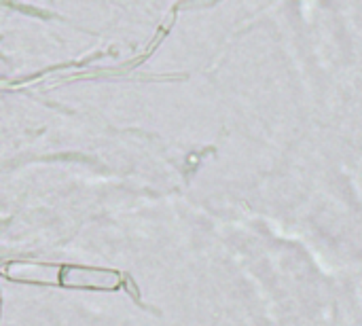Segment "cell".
<instances>
[{"label":"cell","mask_w":362,"mask_h":326,"mask_svg":"<svg viewBox=\"0 0 362 326\" xmlns=\"http://www.w3.org/2000/svg\"><path fill=\"white\" fill-rule=\"evenodd\" d=\"M59 284L64 289H78V291H117L123 284V276L112 269L66 265L62 267Z\"/></svg>","instance_id":"cell-1"},{"label":"cell","mask_w":362,"mask_h":326,"mask_svg":"<svg viewBox=\"0 0 362 326\" xmlns=\"http://www.w3.org/2000/svg\"><path fill=\"white\" fill-rule=\"evenodd\" d=\"M59 265H49V263H11L6 267V278L13 282H23V284H59Z\"/></svg>","instance_id":"cell-2"},{"label":"cell","mask_w":362,"mask_h":326,"mask_svg":"<svg viewBox=\"0 0 362 326\" xmlns=\"http://www.w3.org/2000/svg\"><path fill=\"white\" fill-rule=\"evenodd\" d=\"M0 305H2V299H0Z\"/></svg>","instance_id":"cell-3"}]
</instances>
